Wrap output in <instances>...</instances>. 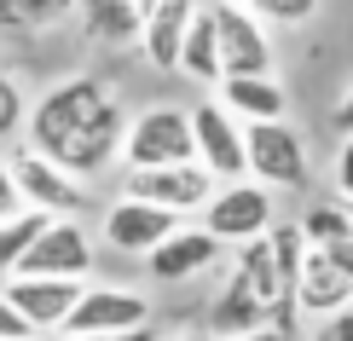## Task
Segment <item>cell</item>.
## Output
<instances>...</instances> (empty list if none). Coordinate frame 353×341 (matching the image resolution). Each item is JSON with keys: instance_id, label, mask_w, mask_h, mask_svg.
<instances>
[{"instance_id": "3957f363", "label": "cell", "mask_w": 353, "mask_h": 341, "mask_svg": "<svg viewBox=\"0 0 353 341\" xmlns=\"http://www.w3.org/2000/svg\"><path fill=\"white\" fill-rule=\"evenodd\" d=\"M296 307L313 318L353 307V237H342V243H307V260L296 278Z\"/></svg>"}, {"instance_id": "52a82bcc", "label": "cell", "mask_w": 353, "mask_h": 341, "mask_svg": "<svg viewBox=\"0 0 353 341\" xmlns=\"http://www.w3.org/2000/svg\"><path fill=\"white\" fill-rule=\"evenodd\" d=\"M191 127H197V162H209L220 180H243L249 174V122L232 116L226 105H191Z\"/></svg>"}, {"instance_id": "484cf974", "label": "cell", "mask_w": 353, "mask_h": 341, "mask_svg": "<svg viewBox=\"0 0 353 341\" xmlns=\"http://www.w3.org/2000/svg\"><path fill=\"white\" fill-rule=\"evenodd\" d=\"M313 341H353V307H342V313H325L319 318Z\"/></svg>"}, {"instance_id": "603a6c76", "label": "cell", "mask_w": 353, "mask_h": 341, "mask_svg": "<svg viewBox=\"0 0 353 341\" xmlns=\"http://www.w3.org/2000/svg\"><path fill=\"white\" fill-rule=\"evenodd\" d=\"M249 12H261V18H272V23H307L319 12V0H243Z\"/></svg>"}, {"instance_id": "6da1fadb", "label": "cell", "mask_w": 353, "mask_h": 341, "mask_svg": "<svg viewBox=\"0 0 353 341\" xmlns=\"http://www.w3.org/2000/svg\"><path fill=\"white\" fill-rule=\"evenodd\" d=\"M29 145L41 156H52L58 168L81 174H105L128 145V116L116 105V93L93 76H70L47 87L41 105H29Z\"/></svg>"}, {"instance_id": "2e32d148", "label": "cell", "mask_w": 353, "mask_h": 341, "mask_svg": "<svg viewBox=\"0 0 353 341\" xmlns=\"http://www.w3.org/2000/svg\"><path fill=\"white\" fill-rule=\"evenodd\" d=\"M81 29L93 47H134L145 35V0H81Z\"/></svg>"}, {"instance_id": "277c9868", "label": "cell", "mask_w": 353, "mask_h": 341, "mask_svg": "<svg viewBox=\"0 0 353 341\" xmlns=\"http://www.w3.org/2000/svg\"><path fill=\"white\" fill-rule=\"evenodd\" d=\"M214 180L220 174L209 162H174V168H128V197H145V203H163V209H209L214 203Z\"/></svg>"}, {"instance_id": "7402d4cb", "label": "cell", "mask_w": 353, "mask_h": 341, "mask_svg": "<svg viewBox=\"0 0 353 341\" xmlns=\"http://www.w3.org/2000/svg\"><path fill=\"white\" fill-rule=\"evenodd\" d=\"M18 127H29V105H23V93H18V81L0 70V139H12Z\"/></svg>"}, {"instance_id": "ba28073f", "label": "cell", "mask_w": 353, "mask_h": 341, "mask_svg": "<svg viewBox=\"0 0 353 341\" xmlns=\"http://www.w3.org/2000/svg\"><path fill=\"white\" fill-rule=\"evenodd\" d=\"M145 318H151V301H145L139 289H122V284H87L81 307L70 313L64 335H122V330H145Z\"/></svg>"}, {"instance_id": "f1b7e54d", "label": "cell", "mask_w": 353, "mask_h": 341, "mask_svg": "<svg viewBox=\"0 0 353 341\" xmlns=\"http://www.w3.org/2000/svg\"><path fill=\"white\" fill-rule=\"evenodd\" d=\"M232 341H284V330H278V324H267V330H249V335H232Z\"/></svg>"}, {"instance_id": "5bb4252c", "label": "cell", "mask_w": 353, "mask_h": 341, "mask_svg": "<svg viewBox=\"0 0 353 341\" xmlns=\"http://www.w3.org/2000/svg\"><path fill=\"white\" fill-rule=\"evenodd\" d=\"M145 260H151V278L180 284V278H197V272H209V266L220 260V237L209 226H180L168 243H157Z\"/></svg>"}, {"instance_id": "ffe728a7", "label": "cell", "mask_w": 353, "mask_h": 341, "mask_svg": "<svg viewBox=\"0 0 353 341\" xmlns=\"http://www.w3.org/2000/svg\"><path fill=\"white\" fill-rule=\"evenodd\" d=\"M52 226V214L47 209H23V214H12V220H0V272H18L23 255L35 249V237Z\"/></svg>"}, {"instance_id": "8fae6325", "label": "cell", "mask_w": 353, "mask_h": 341, "mask_svg": "<svg viewBox=\"0 0 353 341\" xmlns=\"http://www.w3.org/2000/svg\"><path fill=\"white\" fill-rule=\"evenodd\" d=\"M23 278H87L93 272V237H87L76 220H52L47 231L35 237V249L18 266Z\"/></svg>"}, {"instance_id": "7c38bea8", "label": "cell", "mask_w": 353, "mask_h": 341, "mask_svg": "<svg viewBox=\"0 0 353 341\" xmlns=\"http://www.w3.org/2000/svg\"><path fill=\"white\" fill-rule=\"evenodd\" d=\"M220 23V52H226V76H272V47L267 29L255 23V12L243 0H220L214 6Z\"/></svg>"}, {"instance_id": "cb8c5ba5", "label": "cell", "mask_w": 353, "mask_h": 341, "mask_svg": "<svg viewBox=\"0 0 353 341\" xmlns=\"http://www.w3.org/2000/svg\"><path fill=\"white\" fill-rule=\"evenodd\" d=\"M35 335H41V330L18 313V301H12V295L0 289V341H35Z\"/></svg>"}, {"instance_id": "5b68a950", "label": "cell", "mask_w": 353, "mask_h": 341, "mask_svg": "<svg viewBox=\"0 0 353 341\" xmlns=\"http://www.w3.org/2000/svg\"><path fill=\"white\" fill-rule=\"evenodd\" d=\"M203 226H209L220 243H255V237L272 231V191L267 185H243L226 180V191H214V203L203 209Z\"/></svg>"}, {"instance_id": "ac0fdd59", "label": "cell", "mask_w": 353, "mask_h": 341, "mask_svg": "<svg viewBox=\"0 0 353 341\" xmlns=\"http://www.w3.org/2000/svg\"><path fill=\"white\" fill-rule=\"evenodd\" d=\"M180 70L203 87H220L226 81V52H220V23H214V6H197L191 18V35H185V52H180Z\"/></svg>"}, {"instance_id": "30bf717a", "label": "cell", "mask_w": 353, "mask_h": 341, "mask_svg": "<svg viewBox=\"0 0 353 341\" xmlns=\"http://www.w3.org/2000/svg\"><path fill=\"white\" fill-rule=\"evenodd\" d=\"M12 174H18L23 203H29V209H47L52 220H70V214H76L81 203H87L81 191H76V174H70V168H58L52 156H41L35 145L12 156Z\"/></svg>"}, {"instance_id": "4316f807", "label": "cell", "mask_w": 353, "mask_h": 341, "mask_svg": "<svg viewBox=\"0 0 353 341\" xmlns=\"http://www.w3.org/2000/svg\"><path fill=\"white\" fill-rule=\"evenodd\" d=\"M336 191H342V203L353 209V133L342 139V151H336Z\"/></svg>"}, {"instance_id": "d6986e66", "label": "cell", "mask_w": 353, "mask_h": 341, "mask_svg": "<svg viewBox=\"0 0 353 341\" xmlns=\"http://www.w3.org/2000/svg\"><path fill=\"white\" fill-rule=\"evenodd\" d=\"M70 12H81V0H0V29L29 35V29H52Z\"/></svg>"}, {"instance_id": "1f68e13d", "label": "cell", "mask_w": 353, "mask_h": 341, "mask_svg": "<svg viewBox=\"0 0 353 341\" xmlns=\"http://www.w3.org/2000/svg\"><path fill=\"white\" fill-rule=\"evenodd\" d=\"M151 6H157V0H145V12H151Z\"/></svg>"}, {"instance_id": "9c48e42d", "label": "cell", "mask_w": 353, "mask_h": 341, "mask_svg": "<svg viewBox=\"0 0 353 341\" xmlns=\"http://www.w3.org/2000/svg\"><path fill=\"white\" fill-rule=\"evenodd\" d=\"M180 226H185L180 209H163V203H145V197H128L122 191V203L105 214V243L122 249V255H151V249L168 243Z\"/></svg>"}, {"instance_id": "d4e9b609", "label": "cell", "mask_w": 353, "mask_h": 341, "mask_svg": "<svg viewBox=\"0 0 353 341\" xmlns=\"http://www.w3.org/2000/svg\"><path fill=\"white\" fill-rule=\"evenodd\" d=\"M29 203H23V191H18V174H12V162H0V220H12V214H23Z\"/></svg>"}, {"instance_id": "44dd1931", "label": "cell", "mask_w": 353, "mask_h": 341, "mask_svg": "<svg viewBox=\"0 0 353 341\" xmlns=\"http://www.w3.org/2000/svg\"><path fill=\"white\" fill-rule=\"evenodd\" d=\"M301 231L307 243H342V237H353V209L347 203H319V209H307Z\"/></svg>"}, {"instance_id": "f546056e", "label": "cell", "mask_w": 353, "mask_h": 341, "mask_svg": "<svg viewBox=\"0 0 353 341\" xmlns=\"http://www.w3.org/2000/svg\"><path fill=\"white\" fill-rule=\"evenodd\" d=\"M81 341H151V335H145V330H139V335H134V330H122V335H81Z\"/></svg>"}, {"instance_id": "e0dca14e", "label": "cell", "mask_w": 353, "mask_h": 341, "mask_svg": "<svg viewBox=\"0 0 353 341\" xmlns=\"http://www.w3.org/2000/svg\"><path fill=\"white\" fill-rule=\"evenodd\" d=\"M220 105L232 116H243V122H284L290 99H284V81H272V76H226Z\"/></svg>"}, {"instance_id": "9a60e30c", "label": "cell", "mask_w": 353, "mask_h": 341, "mask_svg": "<svg viewBox=\"0 0 353 341\" xmlns=\"http://www.w3.org/2000/svg\"><path fill=\"white\" fill-rule=\"evenodd\" d=\"M191 18H197V0H157V6L145 12L139 52L151 58L157 70H180V52H185V35H191Z\"/></svg>"}, {"instance_id": "7a4b0ae2", "label": "cell", "mask_w": 353, "mask_h": 341, "mask_svg": "<svg viewBox=\"0 0 353 341\" xmlns=\"http://www.w3.org/2000/svg\"><path fill=\"white\" fill-rule=\"evenodd\" d=\"M128 168H174V162L197 156V127H191V110L174 105H151L128 122V145H122Z\"/></svg>"}, {"instance_id": "83f0119b", "label": "cell", "mask_w": 353, "mask_h": 341, "mask_svg": "<svg viewBox=\"0 0 353 341\" xmlns=\"http://www.w3.org/2000/svg\"><path fill=\"white\" fill-rule=\"evenodd\" d=\"M336 127H342V133H353V93L342 99V105H336Z\"/></svg>"}, {"instance_id": "4dcf8cb0", "label": "cell", "mask_w": 353, "mask_h": 341, "mask_svg": "<svg viewBox=\"0 0 353 341\" xmlns=\"http://www.w3.org/2000/svg\"><path fill=\"white\" fill-rule=\"evenodd\" d=\"M180 341H209V335H180Z\"/></svg>"}, {"instance_id": "4fadbf2b", "label": "cell", "mask_w": 353, "mask_h": 341, "mask_svg": "<svg viewBox=\"0 0 353 341\" xmlns=\"http://www.w3.org/2000/svg\"><path fill=\"white\" fill-rule=\"evenodd\" d=\"M6 295L18 301V313L35 324V330H64L70 313L81 307L87 284H81V278H23V272H12Z\"/></svg>"}, {"instance_id": "8992f818", "label": "cell", "mask_w": 353, "mask_h": 341, "mask_svg": "<svg viewBox=\"0 0 353 341\" xmlns=\"http://www.w3.org/2000/svg\"><path fill=\"white\" fill-rule=\"evenodd\" d=\"M249 174L261 185L301 191L307 185V145L290 122H249Z\"/></svg>"}]
</instances>
